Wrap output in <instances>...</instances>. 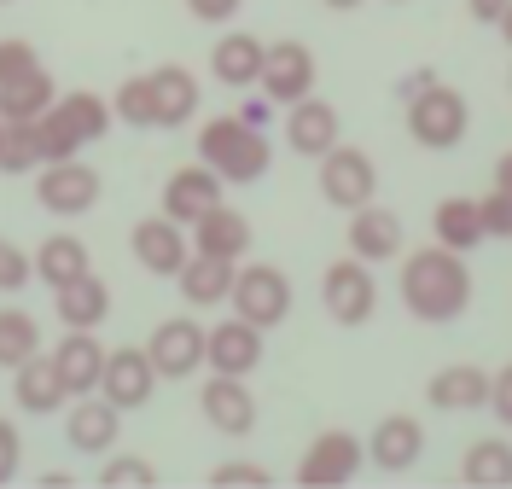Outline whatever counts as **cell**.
Listing matches in <instances>:
<instances>
[{
	"label": "cell",
	"instance_id": "52a82bcc",
	"mask_svg": "<svg viewBox=\"0 0 512 489\" xmlns=\"http://www.w3.org/2000/svg\"><path fill=\"white\" fill-rule=\"evenodd\" d=\"M320 82V65H315V47L309 41H297V35H280V41H268L262 47V76H256V94H268L280 111L297 105V99H309Z\"/></svg>",
	"mask_w": 512,
	"mask_h": 489
},
{
	"label": "cell",
	"instance_id": "836d02e7",
	"mask_svg": "<svg viewBox=\"0 0 512 489\" xmlns=\"http://www.w3.org/2000/svg\"><path fill=\"white\" fill-rule=\"evenodd\" d=\"M111 117L128 123V129H158V105H152V82H146V70L128 76V82H117V94H111Z\"/></svg>",
	"mask_w": 512,
	"mask_h": 489
},
{
	"label": "cell",
	"instance_id": "4fadbf2b",
	"mask_svg": "<svg viewBox=\"0 0 512 489\" xmlns=\"http://www.w3.org/2000/svg\"><path fill=\"white\" fill-rule=\"evenodd\" d=\"M128 257L140 262L146 274H158V280H175L181 274V262L192 257V239L181 222H169V216H146V222H134L128 228Z\"/></svg>",
	"mask_w": 512,
	"mask_h": 489
},
{
	"label": "cell",
	"instance_id": "c3c4849f",
	"mask_svg": "<svg viewBox=\"0 0 512 489\" xmlns=\"http://www.w3.org/2000/svg\"><path fill=\"white\" fill-rule=\"evenodd\" d=\"M495 30H501V41H507V47H512V0H507V12L495 18Z\"/></svg>",
	"mask_w": 512,
	"mask_h": 489
},
{
	"label": "cell",
	"instance_id": "8992f818",
	"mask_svg": "<svg viewBox=\"0 0 512 489\" xmlns=\"http://www.w3.org/2000/svg\"><path fill=\"white\" fill-rule=\"evenodd\" d=\"M105 193V181H99L94 163L82 158H53L35 169V204L47 210V216H59V222H76V216H88Z\"/></svg>",
	"mask_w": 512,
	"mask_h": 489
},
{
	"label": "cell",
	"instance_id": "44dd1931",
	"mask_svg": "<svg viewBox=\"0 0 512 489\" xmlns=\"http://www.w3.org/2000/svg\"><path fill=\"white\" fill-rule=\"evenodd\" d=\"M53 367H59L64 391L70 396H94L99 391V373H105V344H99V332H76V326H64V338L47 350Z\"/></svg>",
	"mask_w": 512,
	"mask_h": 489
},
{
	"label": "cell",
	"instance_id": "9c48e42d",
	"mask_svg": "<svg viewBox=\"0 0 512 489\" xmlns=\"http://www.w3.org/2000/svg\"><path fill=\"white\" fill-rule=\"evenodd\" d=\"M320 303L338 326H367L379 315V280H373V262L361 257H338L320 274Z\"/></svg>",
	"mask_w": 512,
	"mask_h": 489
},
{
	"label": "cell",
	"instance_id": "30bf717a",
	"mask_svg": "<svg viewBox=\"0 0 512 489\" xmlns=\"http://www.w3.org/2000/svg\"><path fill=\"white\" fill-rule=\"evenodd\" d=\"M361 466H367V443H361L355 431H344V425H326L315 443L303 449V460H297V484H303V489L350 484Z\"/></svg>",
	"mask_w": 512,
	"mask_h": 489
},
{
	"label": "cell",
	"instance_id": "b9f144b4",
	"mask_svg": "<svg viewBox=\"0 0 512 489\" xmlns=\"http://www.w3.org/2000/svg\"><path fill=\"white\" fill-rule=\"evenodd\" d=\"M483 408H489V414H495V420L512 431V361L489 373V402H483Z\"/></svg>",
	"mask_w": 512,
	"mask_h": 489
},
{
	"label": "cell",
	"instance_id": "5bb4252c",
	"mask_svg": "<svg viewBox=\"0 0 512 489\" xmlns=\"http://www.w3.org/2000/svg\"><path fill=\"white\" fill-rule=\"evenodd\" d=\"M262 326L239 321V315H227V321L204 326V367L210 373H239V379H251L256 367H262Z\"/></svg>",
	"mask_w": 512,
	"mask_h": 489
},
{
	"label": "cell",
	"instance_id": "484cf974",
	"mask_svg": "<svg viewBox=\"0 0 512 489\" xmlns=\"http://www.w3.org/2000/svg\"><path fill=\"white\" fill-rule=\"evenodd\" d=\"M12 402L30 414V420H41V414H59L64 402H70V391H64L59 367H53V356L41 350V356H30L24 367H12Z\"/></svg>",
	"mask_w": 512,
	"mask_h": 489
},
{
	"label": "cell",
	"instance_id": "f5cc1de1",
	"mask_svg": "<svg viewBox=\"0 0 512 489\" xmlns=\"http://www.w3.org/2000/svg\"><path fill=\"white\" fill-rule=\"evenodd\" d=\"M0 6H12V0H0Z\"/></svg>",
	"mask_w": 512,
	"mask_h": 489
},
{
	"label": "cell",
	"instance_id": "e0dca14e",
	"mask_svg": "<svg viewBox=\"0 0 512 489\" xmlns=\"http://www.w3.org/2000/svg\"><path fill=\"white\" fill-rule=\"evenodd\" d=\"M198 408H204L210 431H222V437H251L256 431V391L239 373H210V385L198 391Z\"/></svg>",
	"mask_w": 512,
	"mask_h": 489
},
{
	"label": "cell",
	"instance_id": "f907efd6",
	"mask_svg": "<svg viewBox=\"0 0 512 489\" xmlns=\"http://www.w3.org/2000/svg\"><path fill=\"white\" fill-rule=\"evenodd\" d=\"M0 146H6V117H0Z\"/></svg>",
	"mask_w": 512,
	"mask_h": 489
},
{
	"label": "cell",
	"instance_id": "2e32d148",
	"mask_svg": "<svg viewBox=\"0 0 512 489\" xmlns=\"http://www.w3.org/2000/svg\"><path fill=\"white\" fill-rule=\"evenodd\" d=\"M64 443L76 455H111L123 443V408H111L105 396H76L70 414H64Z\"/></svg>",
	"mask_w": 512,
	"mask_h": 489
},
{
	"label": "cell",
	"instance_id": "7a4b0ae2",
	"mask_svg": "<svg viewBox=\"0 0 512 489\" xmlns=\"http://www.w3.org/2000/svg\"><path fill=\"white\" fill-rule=\"evenodd\" d=\"M198 163H210L222 187H251L268 175L274 146H268V129H251L239 111H227V117L198 123Z\"/></svg>",
	"mask_w": 512,
	"mask_h": 489
},
{
	"label": "cell",
	"instance_id": "ba28073f",
	"mask_svg": "<svg viewBox=\"0 0 512 489\" xmlns=\"http://www.w3.org/2000/svg\"><path fill=\"white\" fill-rule=\"evenodd\" d=\"M320 198L332 204V210H361V204H373L379 198V163L373 152H361V146H332V152H320Z\"/></svg>",
	"mask_w": 512,
	"mask_h": 489
},
{
	"label": "cell",
	"instance_id": "603a6c76",
	"mask_svg": "<svg viewBox=\"0 0 512 489\" xmlns=\"http://www.w3.org/2000/svg\"><path fill=\"white\" fill-rule=\"evenodd\" d=\"M425 402L437 414H472V408L489 402V373H483L478 361H448V367H437L425 379Z\"/></svg>",
	"mask_w": 512,
	"mask_h": 489
},
{
	"label": "cell",
	"instance_id": "d590c367",
	"mask_svg": "<svg viewBox=\"0 0 512 489\" xmlns=\"http://www.w3.org/2000/svg\"><path fill=\"white\" fill-rule=\"evenodd\" d=\"M99 484L105 489H123V484H158V466L140 455H123V449H111V455H99Z\"/></svg>",
	"mask_w": 512,
	"mask_h": 489
},
{
	"label": "cell",
	"instance_id": "681fc988",
	"mask_svg": "<svg viewBox=\"0 0 512 489\" xmlns=\"http://www.w3.org/2000/svg\"><path fill=\"white\" fill-rule=\"evenodd\" d=\"M320 6H332V12H355V6H367V0H320Z\"/></svg>",
	"mask_w": 512,
	"mask_h": 489
},
{
	"label": "cell",
	"instance_id": "74e56055",
	"mask_svg": "<svg viewBox=\"0 0 512 489\" xmlns=\"http://www.w3.org/2000/svg\"><path fill=\"white\" fill-rule=\"evenodd\" d=\"M30 70H41V53L24 35H0V88L18 82V76H30Z\"/></svg>",
	"mask_w": 512,
	"mask_h": 489
},
{
	"label": "cell",
	"instance_id": "bcb514c9",
	"mask_svg": "<svg viewBox=\"0 0 512 489\" xmlns=\"http://www.w3.org/2000/svg\"><path fill=\"white\" fill-rule=\"evenodd\" d=\"M466 12H472V24H483V30H489V24L507 12V0H466Z\"/></svg>",
	"mask_w": 512,
	"mask_h": 489
},
{
	"label": "cell",
	"instance_id": "ac0fdd59",
	"mask_svg": "<svg viewBox=\"0 0 512 489\" xmlns=\"http://www.w3.org/2000/svg\"><path fill=\"white\" fill-rule=\"evenodd\" d=\"M338 140H344V117H338L332 99L309 94V99H297V105H286V146L297 158H320Z\"/></svg>",
	"mask_w": 512,
	"mask_h": 489
},
{
	"label": "cell",
	"instance_id": "f6af8a7d",
	"mask_svg": "<svg viewBox=\"0 0 512 489\" xmlns=\"http://www.w3.org/2000/svg\"><path fill=\"white\" fill-rule=\"evenodd\" d=\"M431 82H437V70H431V65L408 70V76H402V82H396V99H414L419 88H431Z\"/></svg>",
	"mask_w": 512,
	"mask_h": 489
},
{
	"label": "cell",
	"instance_id": "4dcf8cb0",
	"mask_svg": "<svg viewBox=\"0 0 512 489\" xmlns=\"http://www.w3.org/2000/svg\"><path fill=\"white\" fill-rule=\"evenodd\" d=\"M460 478L472 489H507L512 484V443L507 437H478V443H466Z\"/></svg>",
	"mask_w": 512,
	"mask_h": 489
},
{
	"label": "cell",
	"instance_id": "f1b7e54d",
	"mask_svg": "<svg viewBox=\"0 0 512 489\" xmlns=\"http://www.w3.org/2000/svg\"><path fill=\"white\" fill-rule=\"evenodd\" d=\"M53 315H59V326L99 332V326L111 321V286L99 274H82V280H70V286L53 292Z\"/></svg>",
	"mask_w": 512,
	"mask_h": 489
},
{
	"label": "cell",
	"instance_id": "7bdbcfd3",
	"mask_svg": "<svg viewBox=\"0 0 512 489\" xmlns=\"http://www.w3.org/2000/svg\"><path fill=\"white\" fill-rule=\"evenodd\" d=\"M239 6H245V0H187V12L198 18V24H233Z\"/></svg>",
	"mask_w": 512,
	"mask_h": 489
},
{
	"label": "cell",
	"instance_id": "ab89813d",
	"mask_svg": "<svg viewBox=\"0 0 512 489\" xmlns=\"http://www.w3.org/2000/svg\"><path fill=\"white\" fill-rule=\"evenodd\" d=\"M24 472V431L12 414H0V484H12Z\"/></svg>",
	"mask_w": 512,
	"mask_h": 489
},
{
	"label": "cell",
	"instance_id": "7c38bea8",
	"mask_svg": "<svg viewBox=\"0 0 512 489\" xmlns=\"http://www.w3.org/2000/svg\"><path fill=\"white\" fill-rule=\"evenodd\" d=\"M146 356L158 367V379H192L204 367V326L198 315H169L146 332Z\"/></svg>",
	"mask_w": 512,
	"mask_h": 489
},
{
	"label": "cell",
	"instance_id": "83f0119b",
	"mask_svg": "<svg viewBox=\"0 0 512 489\" xmlns=\"http://www.w3.org/2000/svg\"><path fill=\"white\" fill-rule=\"evenodd\" d=\"M262 47H268V41H256L251 30H227L222 41L210 47V76H216L222 88H233V94L256 88V76H262Z\"/></svg>",
	"mask_w": 512,
	"mask_h": 489
},
{
	"label": "cell",
	"instance_id": "1f68e13d",
	"mask_svg": "<svg viewBox=\"0 0 512 489\" xmlns=\"http://www.w3.org/2000/svg\"><path fill=\"white\" fill-rule=\"evenodd\" d=\"M53 99H59L53 76H47V70H30V76H18V82L0 88V117H6V123H35Z\"/></svg>",
	"mask_w": 512,
	"mask_h": 489
},
{
	"label": "cell",
	"instance_id": "60d3db41",
	"mask_svg": "<svg viewBox=\"0 0 512 489\" xmlns=\"http://www.w3.org/2000/svg\"><path fill=\"white\" fill-rule=\"evenodd\" d=\"M210 484H274V472L262 466V460H222V466H210Z\"/></svg>",
	"mask_w": 512,
	"mask_h": 489
},
{
	"label": "cell",
	"instance_id": "f35d334b",
	"mask_svg": "<svg viewBox=\"0 0 512 489\" xmlns=\"http://www.w3.org/2000/svg\"><path fill=\"white\" fill-rule=\"evenodd\" d=\"M478 222H483V239H512V198L501 187H489L478 198Z\"/></svg>",
	"mask_w": 512,
	"mask_h": 489
},
{
	"label": "cell",
	"instance_id": "7dc6e473",
	"mask_svg": "<svg viewBox=\"0 0 512 489\" xmlns=\"http://www.w3.org/2000/svg\"><path fill=\"white\" fill-rule=\"evenodd\" d=\"M495 187L512 198V152H501V158H495Z\"/></svg>",
	"mask_w": 512,
	"mask_h": 489
},
{
	"label": "cell",
	"instance_id": "3957f363",
	"mask_svg": "<svg viewBox=\"0 0 512 489\" xmlns=\"http://www.w3.org/2000/svg\"><path fill=\"white\" fill-rule=\"evenodd\" d=\"M111 99L94 94V88H76V94H59L41 117H35V134H41V163L53 158H82V146H94L111 134Z\"/></svg>",
	"mask_w": 512,
	"mask_h": 489
},
{
	"label": "cell",
	"instance_id": "7402d4cb",
	"mask_svg": "<svg viewBox=\"0 0 512 489\" xmlns=\"http://www.w3.org/2000/svg\"><path fill=\"white\" fill-rule=\"evenodd\" d=\"M187 239H192V251H204V257H227V262L251 257V222H245V210H233V204H210V210L187 228Z\"/></svg>",
	"mask_w": 512,
	"mask_h": 489
},
{
	"label": "cell",
	"instance_id": "4316f807",
	"mask_svg": "<svg viewBox=\"0 0 512 489\" xmlns=\"http://www.w3.org/2000/svg\"><path fill=\"white\" fill-rule=\"evenodd\" d=\"M35 262V280L41 286H70V280H82V274H94V251H88V239H76V233H47L41 245L30 251Z\"/></svg>",
	"mask_w": 512,
	"mask_h": 489
},
{
	"label": "cell",
	"instance_id": "d6986e66",
	"mask_svg": "<svg viewBox=\"0 0 512 489\" xmlns=\"http://www.w3.org/2000/svg\"><path fill=\"white\" fill-rule=\"evenodd\" d=\"M408 251V233H402V216L396 210H384V204H361L350 210V257L361 262H396Z\"/></svg>",
	"mask_w": 512,
	"mask_h": 489
},
{
	"label": "cell",
	"instance_id": "cb8c5ba5",
	"mask_svg": "<svg viewBox=\"0 0 512 489\" xmlns=\"http://www.w3.org/2000/svg\"><path fill=\"white\" fill-rule=\"evenodd\" d=\"M233 268H239V262L192 251V257L181 262V274H175V292H181V303H187L192 315H198V309H222L227 292H233Z\"/></svg>",
	"mask_w": 512,
	"mask_h": 489
},
{
	"label": "cell",
	"instance_id": "8fae6325",
	"mask_svg": "<svg viewBox=\"0 0 512 489\" xmlns=\"http://www.w3.org/2000/svg\"><path fill=\"white\" fill-rule=\"evenodd\" d=\"M158 391V367L146 356V344H117V350H105V373H99V396L111 402V408H146Z\"/></svg>",
	"mask_w": 512,
	"mask_h": 489
},
{
	"label": "cell",
	"instance_id": "277c9868",
	"mask_svg": "<svg viewBox=\"0 0 512 489\" xmlns=\"http://www.w3.org/2000/svg\"><path fill=\"white\" fill-rule=\"evenodd\" d=\"M402 123H408V140L425 146V152H454L466 134H472V99L460 94L454 82H431L419 88L414 99H402Z\"/></svg>",
	"mask_w": 512,
	"mask_h": 489
},
{
	"label": "cell",
	"instance_id": "f546056e",
	"mask_svg": "<svg viewBox=\"0 0 512 489\" xmlns=\"http://www.w3.org/2000/svg\"><path fill=\"white\" fill-rule=\"evenodd\" d=\"M431 233H437V245L448 251H460V257H472L483 245V222H478V198H460L448 193L437 210H431Z\"/></svg>",
	"mask_w": 512,
	"mask_h": 489
},
{
	"label": "cell",
	"instance_id": "9a60e30c",
	"mask_svg": "<svg viewBox=\"0 0 512 489\" xmlns=\"http://www.w3.org/2000/svg\"><path fill=\"white\" fill-rule=\"evenodd\" d=\"M361 443H367V460H373L379 472L402 478V472H414L419 455H425V420H419V414H384Z\"/></svg>",
	"mask_w": 512,
	"mask_h": 489
},
{
	"label": "cell",
	"instance_id": "6da1fadb",
	"mask_svg": "<svg viewBox=\"0 0 512 489\" xmlns=\"http://www.w3.org/2000/svg\"><path fill=\"white\" fill-rule=\"evenodd\" d=\"M396 292H402V309L414 321L448 326L472 309V268H466L460 251H448V245H419V251H402Z\"/></svg>",
	"mask_w": 512,
	"mask_h": 489
},
{
	"label": "cell",
	"instance_id": "816d5d0a",
	"mask_svg": "<svg viewBox=\"0 0 512 489\" xmlns=\"http://www.w3.org/2000/svg\"><path fill=\"white\" fill-rule=\"evenodd\" d=\"M507 88H512V70H507Z\"/></svg>",
	"mask_w": 512,
	"mask_h": 489
},
{
	"label": "cell",
	"instance_id": "ffe728a7",
	"mask_svg": "<svg viewBox=\"0 0 512 489\" xmlns=\"http://www.w3.org/2000/svg\"><path fill=\"white\" fill-rule=\"evenodd\" d=\"M210 204H222V175H216L210 163H181V169L163 181V216L181 222V228H192Z\"/></svg>",
	"mask_w": 512,
	"mask_h": 489
},
{
	"label": "cell",
	"instance_id": "d6a6232c",
	"mask_svg": "<svg viewBox=\"0 0 512 489\" xmlns=\"http://www.w3.org/2000/svg\"><path fill=\"white\" fill-rule=\"evenodd\" d=\"M47 344H41V321H35L30 309H0V373H12V367H24L30 356H41Z\"/></svg>",
	"mask_w": 512,
	"mask_h": 489
},
{
	"label": "cell",
	"instance_id": "8d00e7d4",
	"mask_svg": "<svg viewBox=\"0 0 512 489\" xmlns=\"http://www.w3.org/2000/svg\"><path fill=\"white\" fill-rule=\"evenodd\" d=\"M30 280H35V262H30V251H24L18 239H6V233H0V292L12 297V292H24Z\"/></svg>",
	"mask_w": 512,
	"mask_h": 489
},
{
	"label": "cell",
	"instance_id": "ee69618b",
	"mask_svg": "<svg viewBox=\"0 0 512 489\" xmlns=\"http://www.w3.org/2000/svg\"><path fill=\"white\" fill-rule=\"evenodd\" d=\"M274 111H280V105H274L268 94H256V88H245V99H239V117H245L251 129H268V123H274Z\"/></svg>",
	"mask_w": 512,
	"mask_h": 489
},
{
	"label": "cell",
	"instance_id": "db71d44e",
	"mask_svg": "<svg viewBox=\"0 0 512 489\" xmlns=\"http://www.w3.org/2000/svg\"><path fill=\"white\" fill-rule=\"evenodd\" d=\"M390 6H402V0H390Z\"/></svg>",
	"mask_w": 512,
	"mask_h": 489
},
{
	"label": "cell",
	"instance_id": "d4e9b609",
	"mask_svg": "<svg viewBox=\"0 0 512 489\" xmlns=\"http://www.w3.org/2000/svg\"><path fill=\"white\" fill-rule=\"evenodd\" d=\"M146 82H152V105H158V129H187L192 117H198V76L187 65H158L146 70Z\"/></svg>",
	"mask_w": 512,
	"mask_h": 489
},
{
	"label": "cell",
	"instance_id": "e575fe53",
	"mask_svg": "<svg viewBox=\"0 0 512 489\" xmlns=\"http://www.w3.org/2000/svg\"><path fill=\"white\" fill-rule=\"evenodd\" d=\"M35 169H41V134H35V123H6L0 175H35Z\"/></svg>",
	"mask_w": 512,
	"mask_h": 489
},
{
	"label": "cell",
	"instance_id": "5b68a950",
	"mask_svg": "<svg viewBox=\"0 0 512 489\" xmlns=\"http://www.w3.org/2000/svg\"><path fill=\"white\" fill-rule=\"evenodd\" d=\"M291 303H297V297H291V274L286 268H274V262H239V268H233L227 309H233L239 321L274 332V326H286Z\"/></svg>",
	"mask_w": 512,
	"mask_h": 489
}]
</instances>
